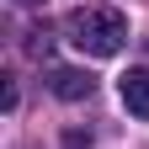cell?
<instances>
[{
  "mask_svg": "<svg viewBox=\"0 0 149 149\" xmlns=\"http://www.w3.org/2000/svg\"><path fill=\"white\" fill-rule=\"evenodd\" d=\"M64 37L80 53H91V59H112V53H123V43H128V16L117 6H80V11H69Z\"/></svg>",
  "mask_w": 149,
  "mask_h": 149,
  "instance_id": "cell-1",
  "label": "cell"
},
{
  "mask_svg": "<svg viewBox=\"0 0 149 149\" xmlns=\"http://www.w3.org/2000/svg\"><path fill=\"white\" fill-rule=\"evenodd\" d=\"M91 144V133H64V149H85Z\"/></svg>",
  "mask_w": 149,
  "mask_h": 149,
  "instance_id": "cell-5",
  "label": "cell"
},
{
  "mask_svg": "<svg viewBox=\"0 0 149 149\" xmlns=\"http://www.w3.org/2000/svg\"><path fill=\"white\" fill-rule=\"evenodd\" d=\"M27 48H32V53H48V27H32V32H27Z\"/></svg>",
  "mask_w": 149,
  "mask_h": 149,
  "instance_id": "cell-4",
  "label": "cell"
},
{
  "mask_svg": "<svg viewBox=\"0 0 149 149\" xmlns=\"http://www.w3.org/2000/svg\"><path fill=\"white\" fill-rule=\"evenodd\" d=\"M117 91H123V107L133 117H149V69H128L117 80Z\"/></svg>",
  "mask_w": 149,
  "mask_h": 149,
  "instance_id": "cell-3",
  "label": "cell"
},
{
  "mask_svg": "<svg viewBox=\"0 0 149 149\" xmlns=\"http://www.w3.org/2000/svg\"><path fill=\"white\" fill-rule=\"evenodd\" d=\"M16 6H32V0H16Z\"/></svg>",
  "mask_w": 149,
  "mask_h": 149,
  "instance_id": "cell-6",
  "label": "cell"
},
{
  "mask_svg": "<svg viewBox=\"0 0 149 149\" xmlns=\"http://www.w3.org/2000/svg\"><path fill=\"white\" fill-rule=\"evenodd\" d=\"M48 91H53L59 101H85L91 91H96V80H91L85 69H53V74H48Z\"/></svg>",
  "mask_w": 149,
  "mask_h": 149,
  "instance_id": "cell-2",
  "label": "cell"
}]
</instances>
